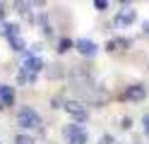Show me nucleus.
I'll return each mask as SVG.
<instances>
[{"mask_svg":"<svg viewBox=\"0 0 149 144\" xmlns=\"http://www.w3.org/2000/svg\"><path fill=\"white\" fill-rule=\"evenodd\" d=\"M0 19H5V5L0 3Z\"/></svg>","mask_w":149,"mask_h":144,"instance_id":"dca6fc26","label":"nucleus"},{"mask_svg":"<svg viewBox=\"0 0 149 144\" xmlns=\"http://www.w3.org/2000/svg\"><path fill=\"white\" fill-rule=\"evenodd\" d=\"M101 144H111V137H104V139H101Z\"/></svg>","mask_w":149,"mask_h":144,"instance_id":"a211bd4d","label":"nucleus"},{"mask_svg":"<svg viewBox=\"0 0 149 144\" xmlns=\"http://www.w3.org/2000/svg\"><path fill=\"white\" fill-rule=\"evenodd\" d=\"M41 67H43V60L39 55H26L24 58V63H22V72H26V74H39L41 72Z\"/></svg>","mask_w":149,"mask_h":144,"instance_id":"20e7f679","label":"nucleus"},{"mask_svg":"<svg viewBox=\"0 0 149 144\" xmlns=\"http://www.w3.org/2000/svg\"><path fill=\"white\" fill-rule=\"evenodd\" d=\"M65 113L68 115H72L74 118V122L77 125H82V122H87V118H89V111H87V106L82 103V101H65Z\"/></svg>","mask_w":149,"mask_h":144,"instance_id":"f03ea898","label":"nucleus"},{"mask_svg":"<svg viewBox=\"0 0 149 144\" xmlns=\"http://www.w3.org/2000/svg\"><path fill=\"white\" fill-rule=\"evenodd\" d=\"M0 36H5L7 41H10V38L19 36V26L15 22H0Z\"/></svg>","mask_w":149,"mask_h":144,"instance_id":"1a4fd4ad","label":"nucleus"},{"mask_svg":"<svg viewBox=\"0 0 149 144\" xmlns=\"http://www.w3.org/2000/svg\"><path fill=\"white\" fill-rule=\"evenodd\" d=\"M94 7L99 10V12H104V10L108 7V3H106V0H96V3H94Z\"/></svg>","mask_w":149,"mask_h":144,"instance_id":"4468645a","label":"nucleus"},{"mask_svg":"<svg viewBox=\"0 0 149 144\" xmlns=\"http://www.w3.org/2000/svg\"><path fill=\"white\" fill-rule=\"evenodd\" d=\"M15 103V89L7 84H0V108H10Z\"/></svg>","mask_w":149,"mask_h":144,"instance_id":"6e6552de","label":"nucleus"},{"mask_svg":"<svg viewBox=\"0 0 149 144\" xmlns=\"http://www.w3.org/2000/svg\"><path fill=\"white\" fill-rule=\"evenodd\" d=\"M130 46V41H125V38H113V41H108V51H116V48H127Z\"/></svg>","mask_w":149,"mask_h":144,"instance_id":"9d476101","label":"nucleus"},{"mask_svg":"<svg viewBox=\"0 0 149 144\" xmlns=\"http://www.w3.org/2000/svg\"><path fill=\"white\" fill-rule=\"evenodd\" d=\"M137 19V12L132 7H123V10H118V15H116V26H130Z\"/></svg>","mask_w":149,"mask_h":144,"instance_id":"423d86ee","label":"nucleus"},{"mask_svg":"<svg viewBox=\"0 0 149 144\" xmlns=\"http://www.w3.org/2000/svg\"><path fill=\"white\" fill-rule=\"evenodd\" d=\"M17 125L24 127V130H36V127H41V118H39V113L34 108L24 106V108L17 113Z\"/></svg>","mask_w":149,"mask_h":144,"instance_id":"f257e3e1","label":"nucleus"},{"mask_svg":"<svg viewBox=\"0 0 149 144\" xmlns=\"http://www.w3.org/2000/svg\"><path fill=\"white\" fill-rule=\"evenodd\" d=\"M65 139H68V144H87L89 134H87V130H84V125L72 122V125L65 127Z\"/></svg>","mask_w":149,"mask_h":144,"instance_id":"7ed1b4c3","label":"nucleus"},{"mask_svg":"<svg viewBox=\"0 0 149 144\" xmlns=\"http://www.w3.org/2000/svg\"><path fill=\"white\" fill-rule=\"evenodd\" d=\"M142 125H144V132L149 134V113L144 115V118H142Z\"/></svg>","mask_w":149,"mask_h":144,"instance_id":"2eb2a0df","label":"nucleus"},{"mask_svg":"<svg viewBox=\"0 0 149 144\" xmlns=\"http://www.w3.org/2000/svg\"><path fill=\"white\" fill-rule=\"evenodd\" d=\"M70 46H72V41H70V38H60L58 51H60V53H65V51H70Z\"/></svg>","mask_w":149,"mask_h":144,"instance_id":"f8f14e48","label":"nucleus"},{"mask_svg":"<svg viewBox=\"0 0 149 144\" xmlns=\"http://www.w3.org/2000/svg\"><path fill=\"white\" fill-rule=\"evenodd\" d=\"M15 144H34V139L26 137V134H17V137H15Z\"/></svg>","mask_w":149,"mask_h":144,"instance_id":"ddd939ff","label":"nucleus"},{"mask_svg":"<svg viewBox=\"0 0 149 144\" xmlns=\"http://www.w3.org/2000/svg\"><path fill=\"white\" fill-rule=\"evenodd\" d=\"M144 96H147V86L144 84H130L125 89V94H123V99L125 101H142Z\"/></svg>","mask_w":149,"mask_h":144,"instance_id":"39448f33","label":"nucleus"},{"mask_svg":"<svg viewBox=\"0 0 149 144\" xmlns=\"http://www.w3.org/2000/svg\"><path fill=\"white\" fill-rule=\"evenodd\" d=\"M74 48L82 53V55H87V58H91V55H96V51H99V46L94 43V41H89V38H79L77 43H74Z\"/></svg>","mask_w":149,"mask_h":144,"instance_id":"0eeeda50","label":"nucleus"},{"mask_svg":"<svg viewBox=\"0 0 149 144\" xmlns=\"http://www.w3.org/2000/svg\"><path fill=\"white\" fill-rule=\"evenodd\" d=\"M144 34H149V19L144 22Z\"/></svg>","mask_w":149,"mask_h":144,"instance_id":"f3484780","label":"nucleus"},{"mask_svg":"<svg viewBox=\"0 0 149 144\" xmlns=\"http://www.w3.org/2000/svg\"><path fill=\"white\" fill-rule=\"evenodd\" d=\"M10 43H12L15 51H22V48H24V38L22 36H15V38H10Z\"/></svg>","mask_w":149,"mask_h":144,"instance_id":"9b49d317","label":"nucleus"}]
</instances>
